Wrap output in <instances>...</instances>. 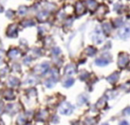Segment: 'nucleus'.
<instances>
[{
	"label": "nucleus",
	"instance_id": "1",
	"mask_svg": "<svg viewBox=\"0 0 130 125\" xmlns=\"http://www.w3.org/2000/svg\"><path fill=\"white\" fill-rule=\"evenodd\" d=\"M59 112L62 115H70L73 112V106L69 102H64L61 104L59 108Z\"/></svg>",
	"mask_w": 130,
	"mask_h": 125
},
{
	"label": "nucleus",
	"instance_id": "2",
	"mask_svg": "<svg viewBox=\"0 0 130 125\" xmlns=\"http://www.w3.org/2000/svg\"><path fill=\"white\" fill-rule=\"evenodd\" d=\"M48 68H50V65H48L47 63H42V64H40V65H37V66L34 68L33 71H34L35 74H44L47 72Z\"/></svg>",
	"mask_w": 130,
	"mask_h": 125
},
{
	"label": "nucleus",
	"instance_id": "3",
	"mask_svg": "<svg viewBox=\"0 0 130 125\" xmlns=\"http://www.w3.org/2000/svg\"><path fill=\"white\" fill-rule=\"evenodd\" d=\"M129 61V57L126 54H121L119 56V61H118V64L121 68H123L127 65V63Z\"/></svg>",
	"mask_w": 130,
	"mask_h": 125
},
{
	"label": "nucleus",
	"instance_id": "4",
	"mask_svg": "<svg viewBox=\"0 0 130 125\" xmlns=\"http://www.w3.org/2000/svg\"><path fill=\"white\" fill-rule=\"evenodd\" d=\"M119 35L122 39H126L130 36V27H123L120 30Z\"/></svg>",
	"mask_w": 130,
	"mask_h": 125
},
{
	"label": "nucleus",
	"instance_id": "5",
	"mask_svg": "<svg viewBox=\"0 0 130 125\" xmlns=\"http://www.w3.org/2000/svg\"><path fill=\"white\" fill-rule=\"evenodd\" d=\"M7 34H8V36H10V37L16 36V34H17V26L15 25V24H12V25L10 26V27L8 28Z\"/></svg>",
	"mask_w": 130,
	"mask_h": 125
},
{
	"label": "nucleus",
	"instance_id": "6",
	"mask_svg": "<svg viewBox=\"0 0 130 125\" xmlns=\"http://www.w3.org/2000/svg\"><path fill=\"white\" fill-rule=\"evenodd\" d=\"M93 39L96 43H98V44H101L102 42L104 41V36H103L102 32L100 30H97V31L95 32V33H94V35H93Z\"/></svg>",
	"mask_w": 130,
	"mask_h": 125
},
{
	"label": "nucleus",
	"instance_id": "7",
	"mask_svg": "<svg viewBox=\"0 0 130 125\" xmlns=\"http://www.w3.org/2000/svg\"><path fill=\"white\" fill-rule=\"evenodd\" d=\"M75 10H76V12H77V15H83L85 11H86V8H85V5L83 3H81V2H78V3L76 4V7H75Z\"/></svg>",
	"mask_w": 130,
	"mask_h": 125
},
{
	"label": "nucleus",
	"instance_id": "8",
	"mask_svg": "<svg viewBox=\"0 0 130 125\" xmlns=\"http://www.w3.org/2000/svg\"><path fill=\"white\" fill-rule=\"evenodd\" d=\"M8 55H9V57H11V58H17V57L20 56L21 53L17 49H12V50H11V51L9 52Z\"/></svg>",
	"mask_w": 130,
	"mask_h": 125
},
{
	"label": "nucleus",
	"instance_id": "9",
	"mask_svg": "<svg viewBox=\"0 0 130 125\" xmlns=\"http://www.w3.org/2000/svg\"><path fill=\"white\" fill-rule=\"evenodd\" d=\"M66 74L70 76V74H73L76 72V67L73 65V64H69L68 66L66 67Z\"/></svg>",
	"mask_w": 130,
	"mask_h": 125
},
{
	"label": "nucleus",
	"instance_id": "10",
	"mask_svg": "<svg viewBox=\"0 0 130 125\" xmlns=\"http://www.w3.org/2000/svg\"><path fill=\"white\" fill-rule=\"evenodd\" d=\"M4 96H5V98L8 100H12L14 99V93L12 92L11 90H7L6 92L4 93Z\"/></svg>",
	"mask_w": 130,
	"mask_h": 125
},
{
	"label": "nucleus",
	"instance_id": "11",
	"mask_svg": "<svg viewBox=\"0 0 130 125\" xmlns=\"http://www.w3.org/2000/svg\"><path fill=\"white\" fill-rule=\"evenodd\" d=\"M118 79H119V74L118 73H114V74H112L111 76H109L108 77H107V80H108V82H110V83H116L117 81H118Z\"/></svg>",
	"mask_w": 130,
	"mask_h": 125
},
{
	"label": "nucleus",
	"instance_id": "12",
	"mask_svg": "<svg viewBox=\"0 0 130 125\" xmlns=\"http://www.w3.org/2000/svg\"><path fill=\"white\" fill-rule=\"evenodd\" d=\"M95 63H96V65H98V66H105V65H107L109 63V60L105 58H98L96 59Z\"/></svg>",
	"mask_w": 130,
	"mask_h": 125
},
{
	"label": "nucleus",
	"instance_id": "13",
	"mask_svg": "<svg viewBox=\"0 0 130 125\" xmlns=\"http://www.w3.org/2000/svg\"><path fill=\"white\" fill-rule=\"evenodd\" d=\"M47 111H41V112H39L38 113V115H37V118L38 119H40V120H45L46 118H47Z\"/></svg>",
	"mask_w": 130,
	"mask_h": 125
},
{
	"label": "nucleus",
	"instance_id": "14",
	"mask_svg": "<svg viewBox=\"0 0 130 125\" xmlns=\"http://www.w3.org/2000/svg\"><path fill=\"white\" fill-rule=\"evenodd\" d=\"M18 84H19V80L16 77H11V78L9 79V85L11 86V87L16 86V85H18Z\"/></svg>",
	"mask_w": 130,
	"mask_h": 125
},
{
	"label": "nucleus",
	"instance_id": "15",
	"mask_svg": "<svg viewBox=\"0 0 130 125\" xmlns=\"http://www.w3.org/2000/svg\"><path fill=\"white\" fill-rule=\"evenodd\" d=\"M96 124V119L93 118H88L85 120V125H95Z\"/></svg>",
	"mask_w": 130,
	"mask_h": 125
},
{
	"label": "nucleus",
	"instance_id": "16",
	"mask_svg": "<svg viewBox=\"0 0 130 125\" xmlns=\"http://www.w3.org/2000/svg\"><path fill=\"white\" fill-rule=\"evenodd\" d=\"M86 53L87 54V55L92 56V55H94L96 54V49L93 48V47H88V48L86 50Z\"/></svg>",
	"mask_w": 130,
	"mask_h": 125
},
{
	"label": "nucleus",
	"instance_id": "17",
	"mask_svg": "<svg viewBox=\"0 0 130 125\" xmlns=\"http://www.w3.org/2000/svg\"><path fill=\"white\" fill-rule=\"evenodd\" d=\"M104 30H105V33H109L112 30L111 25H110L109 23H105V24H104Z\"/></svg>",
	"mask_w": 130,
	"mask_h": 125
},
{
	"label": "nucleus",
	"instance_id": "18",
	"mask_svg": "<svg viewBox=\"0 0 130 125\" xmlns=\"http://www.w3.org/2000/svg\"><path fill=\"white\" fill-rule=\"evenodd\" d=\"M55 82H56V80H55V79H52V78H51V79H48V80L46 81V86H47V88H51V87L55 84Z\"/></svg>",
	"mask_w": 130,
	"mask_h": 125
},
{
	"label": "nucleus",
	"instance_id": "19",
	"mask_svg": "<svg viewBox=\"0 0 130 125\" xmlns=\"http://www.w3.org/2000/svg\"><path fill=\"white\" fill-rule=\"evenodd\" d=\"M87 6H88V7H89V9H90V10H94V9H95V8L97 7V4H96V2H94L93 0H88V1H87Z\"/></svg>",
	"mask_w": 130,
	"mask_h": 125
},
{
	"label": "nucleus",
	"instance_id": "20",
	"mask_svg": "<svg viewBox=\"0 0 130 125\" xmlns=\"http://www.w3.org/2000/svg\"><path fill=\"white\" fill-rule=\"evenodd\" d=\"M73 83H74V79L73 78H69V79H68L67 81L64 82V86L68 88V87H70L71 85H73Z\"/></svg>",
	"mask_w": 130,
	"mask_h": 125
},
{
	"label": "nucleus",
	"instance_id": "21",
	"mask_svg": "<svg viewBox=\"0 0 130 125\" xmlns=\"http://www.w3.org/2000/svg\"><path fill=\"white\" fill-rule=\"evenodd\" d=\"M24 123H25V117H24V116H20V117L17 118V124L23 125Z\"/></svg>",
	"mask_w": 130,
	"mask_h": 125
},
{
	"label": "nucleus",
	"instance_id": "22",
	"mask_svg": "<svg viewBox=\"0 0 130 125\" xmlns=\"http://www.w3.org/2000/svg\"><path fill=\"white\" fill-rule=\"evenodd\" d=\"M97 106L99 107V108H103L104 106H105V98H101V99L98 101L97 103Z\"/></svg>",
	"mask_w": 130,
	"mask_h": 125
},
{
	"label": "nucleus",
	"instance_id": "23",
	"mask_svg": "<svg viewBox=\"0 0 130 125\" xmlns=\"http://www.w3.org/2000/svg\"><path fill=\"white\" fill-rule=\"evenodd\" d=\"M23 25L25 26V27H28V26H33L34 25V22H33L32 20H26L23 22Z\"/></svg>",
	"mask_w": 130,
	"mask_h": 125
},
{
	"label": "nucleus",
	"instance_id": "24",
	"mask_svg": "<svg viewBox=\"0 0 130 125\" xmlns=\"http://www.w3.org/2000/svg\"><path fill=\"white\" fill-rule=\"evenodd\" d=\"M47 16V12H41V14H39V15H38V18H39L40 20H45Z\"/></svg>",
	"mask_w": 130,
	"mask_h": 125
},
{
	"label": "nucleus",
	"instance_id": "25",
	"mask_svg": "<svg viewBox=\"0 0 130 125\" xmlns=\"http://www.w3.org/2000/svg\"><path fill=\"white\" fill-rule=\"evenodd\" d=\"M19 15H25L26 12H27V8L25 7H21L19 9Z\"/></svg>",
	"mask_w": 130,
	"mask_h": 125
},
{
	"label": "nucleus",
	"instance_id": "26",
	"mask_svg": "<svg viewBox=\"0 0 130 125\" xmlns=\"http://www.w3.org/2000/svg\"><path fill=\"white\" fill-rule=\"evenodd\" d=\"M123 114H124V115H130V107L126 108L125 110L123 111Z\"/></svg>",
	"mask_w": 130,
	"mask_h": 125
},
{
	"label": "nucleus",
	"instance_id": "27",
	"mask_svg": "<svg viewBox=\"0 0 130 125\" xmlns=\"http://www.w3.org/2000/svg\"><path fill=\"white\" fill-rule=\"evenodd\" d=\"M120 125H129V123L127 121H125V120H123V121H122L120 123Z\"/></svg>",
	"mask_w": 130,
	"mask_h": 125
},
{
	"label": "nucleus",
	"instance_id": "28",
	"mask_svg": "<svg viewBox=\"0 0 130 125\" xmlns=\"http://www.w3.org/2000/svg\"><path fill=\"white\" fill-rule=\"evenodd\" d=\"M2 56H3V51L0 50V62H1V60H2Z\"/></svg>",
	"mask_w": 130,
	"mask_h": 125
},
{
	"label": "nucleus",
	"instance_id": "29",
	"mask_svg": "<svg viewBox=\"0 0 130 125\" xmlns=\"http://www.w3.org/2000/svg\"><path fill=\"white\" fill-rule=\"evenodd\" d=\"M52 122H53V123H58V118L57 117H55V118H53V121Z\"/></svg>",
	"mask_w": 130,
	"mask_h": 125
},
{
	"label": "nucleus",
	"instance_id": "30",
	"mask_svg": "<svg viewBox=\"0 0 130 125\" xmlns=\"http://www.w3.org/2000/svg\"><path fill=\"white\" fill-rule=\"evenodd\" d=\"M3 11V7H2V6H1V5H0V12H1V11Z\"/></svg>",
	"mask_w": 130,
	"mask_h": 125
},
{
	"label": "nucleus",
	"instance_id": "31",
	"mask_svg": "<svg viewBox=\"0 0 130 125\" xmlns=\"http://www.w3.org/2000/svg\"><path fill=\"white\" fill-rule=\"evenodd\" d=\"M102 125H108L107 123H104V124H102Z\"/></svg>",
	"mask_w": 130,
	"mask_h": 125
},
{
	"label": "nucleus",
	"instance_id": "32",
	"mask_svg": "<svg viewBox=\"0 0 130 125\" xmlns=\"http://www.w3.org/2000/svg\"><path fill=\"white\" fill-rule=\"evenodd\" d=\"M28 125H30V124H28Z\"/></svg>",
	"mask_w": 130,
	"mask_h": 125
},
{
	"label": "nucleus",
	"instance_id": "33",
	"mask_svg": "<svg viewBox=\"0 0 130 125\" xmlns=\"http://www.w3.org/2000/svg\"><path fill=\"white\" fill-rule=\"evenodd\" d=\"M0 110H1V108H0Z\"/></svg>",
	"mask_w": 130,
	"mask_h": 125
},
{
	"label": "nucleus",
	"instance_id": "34",
	"mask_svg": "<svg viewBox=\"0 0 130 125\" xmlns=\"http://www.w3.org/2000/svg\"><path fill=\"white\" fill-rule=\"evenodd\" d=\"M99 1H101V0H99Z\"/></svg>",
	"mask_w": 130,
	"mask_h": 125
}]
</instances>
